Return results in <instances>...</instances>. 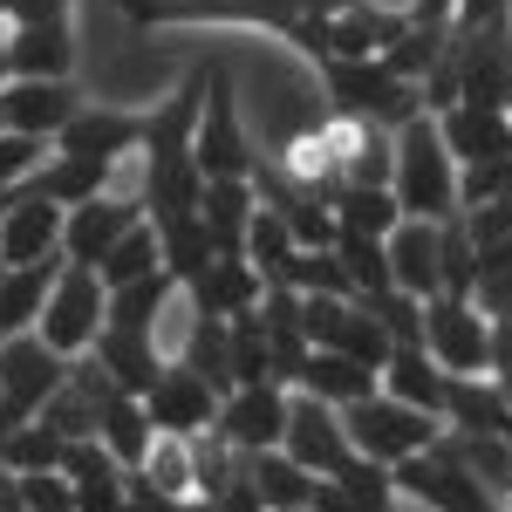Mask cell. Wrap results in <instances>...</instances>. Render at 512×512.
I'll use <instances>...</instances> for the list:
<instances>
[{
  "instance_id": "1",
  "label": "cell",
  "mask_w": 512,
  "mask_h": 512,
  "mask_svg": "<svg viewBox=\"0 0 512 512\" xmlns=\"http://www.w3.org/2000/svg\"><path fill=\"white\" fill-rule=\"evenodd\" d=\"M321 76H328V117L335 123H376V130H403L410 117H431L424 110V96H417V82H403L383 69V55H335V62H321Z\"/></svg>"
},
{
  "instance_id": "2",
  "label": "cell",
  "mask_w": 512,
  "mask_h": 512,
  "mask_svg": "<svg viewBox=\"0 0 512 512\" xmlns=\"http://www.w3.org/2000/svg\"><path fill=\"white\" fill-rule=\"evenodd\" d=\"M396 158H390V192L403 205V219H451L458 212V158L444 151L431 117H410L390 137Z\"/></svg>"
},
{
  "instance_id": "3",
  "label": "cell",
  "mask_w": 512,
  "mask_h": 512,
  "mask_svg": "<svg viewBox=\"0 0 512 512\" xmlns=\"http://www.w3.org/2000/svg\"><path fill=\"white\" fill-rule=\"evenodd\" d=\"M110 328V287H103V274L96 267H55V287H48V301H41V321L35 335L48 342L55 355H89L96 349V335Z\"/></svg>"
},
{
  "instance_id": "4",
  "label": "cell",
  "mask_w": 512,
  "mask_h": 512,
  "mask_svg": "<svg viewBox=\"0 0 512 512\" xmlns=\"http://www.w3.org/2000/svg\"><path fill=\"white\" fill-rule=\"evenodd\" d=\"M342 431H349L355 458H376V465H403V458H417V451H431L437 437H444V424H437L431 410H410V403H396V396H362V403H349L342 410Z\"/></svg>"
},
{
  "instance_id": "5",
  "label": "cell",
  "mask_w": 512,
  "mask_h": 512,
  "mask_svg": "<svg viewBox=\"0 0 512 512\" xmlns=\"http://www.w3.org/2000/svg\"><path fill=\"white\" fill-rule=\"evenodd\" d=\"M390 478H396V492H410L417 506H431V512H499V492H492V485L458 458V444H451V437H437L431 451L403 458Z\"/></svg>"
},
{
  "instance_id": "6",
  "label": "cell",
  "mask_w": 512,
  "mask_h": 512,
  "mask_svg": "<svg viewBox=\"0 0 512 512\" xmlns=\"http://www.w3.org/2000/svg\"><path fill=\"white\" fill-rule=\"evenodd\" d=\"M424 349L444 376H492V315L472 294H431L424 301Z\"/></svg>"
},
{
  "instance_id": "7",
  "label": "cell",
  "mask_w": 512,
  "mask_h": 512,
  "mask_svg": "<svg viewBox=\"0 0 512 512\" xmlns=\"http://www.w3.org/2000/svg\"><path fill=\"white\" fill-rule=\"evenodd\" d=\"M62 383H69V355H55L41 335H7L0 342V410L14 424L41 417Z\"/></svg>"
},
{
  "instance_id": "8",
  "label": "cell",
  "mask_w": 512,
  "mask_h": 512,
  "mask_svg": "<svg viewBox=\"0 0 512 512\" xmlns=\"http://www.w3.org/2000/svg\"><path fill=\"white\" fill-rule=\"evenodd\" d=\"M287 410H294V396L287 383H233V390L219 396V444H233L239 458H253V451H280V437H287Z\"/></svg>"
},
{
  "instance_id": "9",
  "label": "cell",
  "mask_w": 512,
  "mask_h": 512,
  "mask_svg": "<svg viewBox=\"0 0 512 512\" xmlns=\"http://www.w3.org/2000/svg\"><path fill=\"white\" fill-rule=\"evenodd\" d=\"M192 164L198 178H253V144H246V123L233 110V82L205 76V103H198V137H192Z\"/></svg>"
},
{
  "instance_id": "10",
  "label": "cell",
  "mask_w": 512,
  "mask_h": 512,
  "mask_svg": "<svg viewBox=\"0 0 512 512\" xmlns=\"http://www.w3.org/2000/svg\"><path fill=\"white\" fill-rule=\"evenodd\" d=\"M451 55H458L465 103L512 110V14L485 21V28H451Z\"/></svg>"
},
{
  "instance_id": "11",
  "label": "cell",
  "mask_w": 512,
  "mask_h": 512,
  "mask_svg": "<svg viewBox=\"0 0 512 512\" xmlns=\"http://www.w3.org/2000/svg\"><path fill=\"white\" fill-rule=\"evenodd\" d=\"M82 110L76 96V76L48 82V76H14L0 82V130H14V137H35L55 151V137H62V123Z\"/></svg>"
},
{
  "instance_id": "12",
  "label": "cell",
  "mask_w": 512,
  "mask_h": 512,
  "mask_svg": "<svg viewBox=\"0 0 512 512\" xmlns=\"http://www.w3.org/2000/svg\"><path fill=\"white\" fill-rule=\"evenodd\" d=\"M219 396L198 369H185V362H164V376L144 390V410H151V431L158 437H205L212 424H219Z\"/></svg>"
},
{
  "instance_id": "13",
  "label": "cell",
  "mask_w": 512,
  "mask_h": 512,
  "mask_svg": "<svg viewBox=\"0 0 512 512\" xmlns=\"http://www.w3.org/2000/svg\"><path fill=\"white\" fill-rule=\"evenodd\" d=\"M144 219V198H123V192H96L62 212V260L69 267H103V253L117 246L130 226Z\"/></svg>"
},
{
  "instance_id": "14",
  "label": "cell",
  "mask_w": 512,
  "mask_h": 512,
  "mask_svg": "<svg viewBox=\"0 0 512 512\" xmlns=\"http://www.w3.org/2000/svg\"><path fill=\"white\" fill-rule=\"evenodd\" d=\"M35 260H62V205L21 185L0 205V267H35Z\"/></svg>"
},
{
  "instance_id": "15",
  "label": "cell",
  "mask_w": 512,
  "mask_h": 512,
  "mask_svg": "<svg viewBox=\"0 0 512 512\" xmlns=\"http://www.w3.org/2000/svg\"><path fill=\"white\" fill-rule=\"evenodd\" d=\"M280 451H287L294 465H308L315 478H335V472H342V465L355 458L349 431H342V410H328V403H315V396H294Z\"/></svg>"
},
{
  "instance_id": "16",
  "label": "cell",
  "mask_w": 512,
  "mask_h": 512,
  "mask_svg": "<svg viewBox=\"0 0 512 512\" xmlns=\"http://www.w3.org/2000/svg\"><path fill=\"white\" fill-rule=\"evenodd\" d=\"M7 28V82L14 76H76V35H69V14L55 21H0Z\"/></svg>"
},
{
  "instance_id": "17",
  "label": "cell",
  "mask_w": 512,
  "mask_h": 512,
  "mask_svg": "<svg viewBox=\"0 0 512 512\" xmlns=\"http://www.w3.org/2000/svg\"><path fill=\"white\" fill-rule=\"evenodd\" d=\"M437 137L458 164H485V158H512V110H492V103H451L437 110Z\"/></svg>"
},
{
  "instance_id": "18",
  "label": "cell",
  "mask_w": 512,
  "mask_h": 512,
  "mask_svg": "<svg viewBox=\"0 0 512 512\" xmlns=\"http://www.w3.org/2000/svg\"><path fill=\"white\" fill-rule=\"evenodd\" d=\"M444 431L458 437H506L512 424V390L499 376H444Z\"/></svg>"
},
{
  "instance_id": "19",
  "label": "cell",
  "mask_w": 512,
  "mask_h": 512,
  "mask_svg": "<svg viewBox=\"0 0 512 512\" xmlns=\"http://www.w3.org/2000/svg\"><path fill=\"white\" fill-rule=\"evenodd\" d=\"M62 478L76 492V512H123V499H130V472L96 437H69L62 444Z\"/></svg>"
},
{
  "instance_id": "20",
  "label": "cell",
  "mask_w": 512,
  "mask_h": 512,
  "mask_svg": "<svg viewBox=\"0 0 512 512\" xmlns=\"http://www.w3.org/2000/svg\"><path fill=\"white\" fill-rule=\"evenodd\" d=\"M55 151L96 158V164H123V158L144 151V117H130V110H76V117L62 123Z\"/></svg>"
},
{
  "instance_id": "21",
  "label": "cell",
  "mask_w": 512,
  "mask_h": 512,
  "mask_svg": "<svg viewBox=\"0 0 512 512\" xmlns=\"http://www.w3.org/2000/svg\"><path fill=\"white\" fill-rule=\"evenodd\" d=\"M185 294H192L205 315H246V308H260V294H267V280H260V267L246 260V253H212V267L198 280H185Z\"/></svg>"
},
{
  "instance_id": "22",
  "label": "cell",
  "mask_w": 512,
  "mask_h": 512,
  "mask_svg": "<svg viewBox=\"0 0 512 512\" xmlns=\"http://www.w3.org/2000/svg\"><path fill=\"white\" fill-rule=\"evenodd\" d=\"M294 390L315 396V403H328V410H349V403H362V396H376L383 383H376V369H369V362H355V355L308 349V362L294 369Z\"/></svg>"
},
{
  "instance_id": "23",
  "label": "cell",
  "mask_w": 512,
  "mask_h": 512,
  "mask_svg": "<svg viewBox=\"0 0 512 512\" xmlns=\"http://www.w3.org/2000/svg\"><path fill=\"white\" fill-rule=\"evenodd\" d=\"M96 444L117 458L123 472H137V465L151 458V444H158L144 396H130V390H110V396H103V410H96Z\"/></svg>"
},
{
  "instance_id": "24",
  "label": "cell",
  "mask_w": 512,
  "mask_h": 512,
  "mask_svg": "<svg viewBox=\"0 0 512 512\" xmlns=\"http://www.w3.org/2000/svg\"><path fill=\"white\" fill-rule=\"evenodd\" d=\"M89 355H96V362H103V376H110L117 390H130V396H144L164 376V349L151 342V335H137V328H103Z\"/></svg>"
},
{
  "instance_id": "25",
  "label": "cell",
  "mask_w": 512,
  "mask_h": 512,
  "mask_svg": "<svg viewBox=\"0 0 512 512\" xmlns=\"http://www.w3.org/2000/svg\"><path fill=\"white\" fill-rule=\"evenodd\" d=\"M390 280L403 294H417V301H431L437 294V219H403L390 239Z\"/></svg>"
},
{
  "instance_id": "26",
  "label": "cell",
  "mask_w": 512,
  "mask_h": 512,
  "mask_svg": "<svg viewBox=\"0 0 512 512\" xmlns=\"http://www.w3.org/2000/svg\"><path fill=\"white\" fill-rule=\"evenodd\" d=\"M144 219L158 226V246H164V274L178 280V287H185V280H198L205 267H212V253H219V246H212V233H205V219H198V205H192V212H144Z\"/></svg>"
},
{
  "instance_id": "27",
  "label": "cell",
  "mask_w": 512,
  "mask_h": 512,
  "mask_svg": "<svg viewBox=\"0 0 512 512\" xmlns=\"http://www.w3.org/2000/svg\"><path fill=\"white\" fill-rule=\"evenodd\" d=\"M376 383H383V396H396V403H410V410H444V369L431 362V349H390L383 355V369H376ZM444 424V417H437Z\"/></svg>"
},
{
  "instance_id": "28",
  "label": "cell",
  "mask_w": 512,
  "mask_h": 512,
  "mask_svg": "<svg viewBox=\"0 0 512 512\" xmlns=\"http://www.w3.org/2000/svg\"><path fill=\"white\" fill-rule=\"evenodd\" d=\"M328 205H335V239H390L403 226V205L390 185H342Z\"/></svg>"
},
{
  "instance_id": "29",
  "label": "cell",
  "mask_w": 512,
  "mask_h": 512,
  "mask_svg": "<svg viewBox=\"0 0 512 512\" xmlns=\"http://www.w3.org/2000/svg\"><path fill=\"white\" fill-rule=\"evenodd\" d=\"M55 267H62V260L0 267V342H7V335H35L41 301H48V287H55Z\"/></svg>"
},
{
  "instance_id": "30",
  "label": "cell",
  "mask_w": 512,
  "mask_h": 512,
  "mask_svg": "<svg viewBox=\"0 0 512 512\" xmlns=\"http://www.w3.org/2000/svg\"><path fill=\"white\" fill-rule=\"evenodd\" d=\"M246 472H253V492H260V506H267V512H308V506H315L321 478L308 472V465H294L287 451H253Z\"/></svg>"
},
{
  "instance_id": "31",
  "label": "cell",
  "mask_w": 512,
  "mask_h": 512,
  "mask_svg": "<svg viewBox=\"0 0 512 512\" xmlns=\"http://www.w3.org/2000/svg\"><path fill=\"white\" fill-rule=\"evenodd\" d=\"M110 171H117V164H96V158H69V151H48V158L35 164V178H28V185H35L41 198H55V205L69 212V205H82V198L110 192Z\"/></svg>"
},
{
  "instance_id": "32",
  "label": "cell",
  "mask_w": 512,
  "mask_h": 512,
  "mask_svg": "<svg viewBox=\"0 0 512 512\" xmlns=\"http://www.w3.org/2000/svg\"><path fill=\"white\" fill-rule=\"evenodd\" d=\"M192 308H198V301H192ZM171 362L198 369V376H205L212 390H233V335H226V315H205V308H198Z\"/></svg>"
},
{
  "instance_id": "33",
  "label": "cell",
  "mask_w": 512,
  "mask_h": 512,
  "mask_svg": "<svg viewBox=\"0 0 512 512\" xmlns=\"http://www.w3.org/2000/svg\"><path fill=\"white\" fill-rule=\"evenodd\" d=\"M171 294H178L171 274H144V280H130V287H110V328H137V335L158 342V321L171 308Z\"/></svg>"
},
{
  "instance_id": "34",
  "label": "cell",
  "mask_w": 512,
  "mask_h": 512,
  "mask_svg": "<svg viewBox=\"0 0 512 512\" xmlns=\"http://www.w3.org/2000/svg\"><path fill=\"white\" fill-rule=\"evenodd\" d=\"M103 287H130V280H144V274H164V246H158V226L151 219H137L130 233L103 253Z\"/></svg>"
},
{
  "instance_id": "35",
  "label": "cell",
  "mask_w": 512,
  "mask_h": 512,
  "mask_svg": "<svg viewBox=\"0 0 512 512\" xmlns=\"http://www.w3.org/2000/svg\"><path fill=\"white\" fill-rule=\"evenodd\" d=\"M444 48H451V28H424V21H410V28L383 48V69L403 76V82H424L437 69V55H444Z\"/></svg>"
},
{
  "instance_id": "36",
  "label": "cell",
  "mask_w": 512,
  "mask_h": 512,
  "mask_svg": "<svg viewBox=\"0 0 512 512\" xmlns=\"http://www.w3.org/2000/svg\"><path fill=\"white\" fill-rule=\"evenodd\" d=\"M55 465H62V437L41 417H28V424H14L0 437V472H55Z\"/></svg>"
},
{
  "instance_id": "37",
  "label": "cell",
  "mask_w": 512,
  "mask_h": 512,
  "mask_svg": "<svg viewBox=\"0 0 512 512\" xmlns=\"http://www.w3.org/2000/svg\"><path fill=\"white\" fill-rule=\"evenodd\" d=\"M472 280H478V246L451 212V219H437V294H472Z\"/></svg>"
},
{
  "instance_id": "38",
  "label": "cell",
  "mask_w": 512,
  "mask_h": 512,
  "mask_svg": "<svg viewBox=\"0 0 512 512\" xmlns=\"http://www.w3.org/2000/svg\"><path fill=\"white\" fill-rule=\"evenodd\" d=\"M472 301H478V308H485L492 321H506V315H512V246H492V253H478Z\"/></svg>"
},
{
  "instance_id": "39",
  "label": "cell",
  "mask_w": 512,
  "mask_h": 512,
  "mask_svg": "<svg viewBox=\"0 0 512 512\" xmlns=\"http://www.w3.org/2000/svg\"><path fill=\"white\" fill-rule=\"evenodd\" d=\"M492 198H512V158H485V164H458V212H478Z\"/></svg>"
},
{
  "instance_id": "40",
  "label": "cell",
  "mask_w": 512,
  "mask_h": 512,
  "mask_svg": "<svg viewBox=\"0 0 512 512\" xmlns=\"http://www.w3.org/2000/svg\"><path fill=\"white\" fill-rule=\"evenodd\" d=\"M48 158V144H35V137H14V130H0V205L21 192L28 178H35V164Z\"/></svg>"
},
{
  "instance_id": "41",
  "label": "cell",
  "mask_w": 512,
  "mask_h": 512,
  "mask_svg": "<svg viewBox=\"0 0 512 512\" xmlns=\"http://www.w3.org/2000/svg\"><path fill=\"white\" fill-rule=\"evenodd\" d=\"M14 492H21V512H76V492L62 465L55 472H14Z\"/></svg>"
},
{
  "instance_id": "42",
  "label": "cell",
  "mask_w": 512,
  "mask_h": 512,
  "mask_svg": "<svg viewBox=\"0 0 512 512\" xmlns=\"http://www.w3.org/2000/svg\"><path fill=\"white\" fill-rule=\"evenodd\" d=\"M308 512H396V499H362L349 485H335V478H321L315 485V506Z\"/></svg>"
},
{
  "instance_id": "43",
  "label": "cell",
  "mask_w": 512,
  "mask_h": 512,
  "mask_svg": "<svg viewBox=\"0 0 512 512\" xmlns=\"http://www.w3.org/2000/svg\"><path fill=\"white\" fill-rule=\"evenodd\" d=\"M512 0H458L451 7V28H485V21H499Z\"/></svg>"
},
{
  "instance_id": "44",
  "label": "cell",
  "mask_w": 512,
  "mask_h": 512,
  "mask_svg": "<svg viewBox=\"0 0 512 512\" xmlns=\"http://www.w3.org/2000/svg\"><path fill=\"white\" fill-rule=\"evenodd\" d=\"M451 7H458V0H410L403 14H410V21H424V28H451Z\"/></svg>"
},
{
  "instance_id": "45",
  "label": "cell",
  "mask_w": 512,
  "mask_h": 512,
  "mask_svg": "<svg viewBox=\"0 0 512 512\" xmlns=\"http://www.w3.org/2000/svg\"><path fill=\"white\" fill-rule=\"evenodd\" d=\"M0 82H7V28H0Z\"/></svg>"
},
{
  "instance_id": "46",
  "label": "cell",
  "mask_w": 512,
  "mask_h": 512,
  "mask_svg": "<svg viewBox=\"0 0 512 512\" xmlns=\"http://www.w3.org/2000/svg\"><path fill=\"white\" fill-rule=\"evenodd\" d=\"M499 499H506V506H512V478H506V485H499Z\"/></svg>"
},
{
  "instance_id": "47",
  "label": "cell",
  "mask_w": 512,
  "mask_h": 512,
  "mask_svg": "<svg viewBox=\"0 0 512 512\" xmlns=\"http://www.w3.org/2000/svg\"><path fill=\"white\" fill-rule=\"evenodd\" d=\"M506 451H512V424H506Z\"/></svg>"
}]
</instances>
